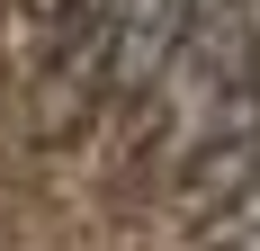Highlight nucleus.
<instances>
[{"instance_id": "f257e3e1", "label": "nucleus", "mask_w": 260, "mask_h": 251, "mask_svg": "<svg viewBox=\"0 0 260 251\" xmlns=\"http://www.w3.org/2000/svg\"><path fill=\"white\" fill-rule=\"evenodd\" d=\"M251 54H260V0H188L180 45H171L161 81L144 90V108H153L144 117V152L180 171L188 152L207 144L215 108L234 99V81L251 72Z\"/></svg>"}, {"instance_id": "f03ea898", "label": "nucleus", "mask_w": 260, "mask_h": 251, "mask_svg": "<svg viewBox=\"0 0 260 251\" xmlns=\"http://www.w3.org/2000/svg\"><path fill=\"white\" fill-rule=\"evenodd\" d=\"M207 251H260V233H242V242H207Z\"/></svg>"}]
</instances>
